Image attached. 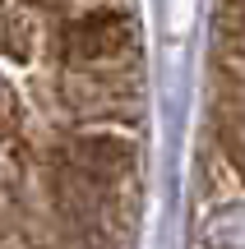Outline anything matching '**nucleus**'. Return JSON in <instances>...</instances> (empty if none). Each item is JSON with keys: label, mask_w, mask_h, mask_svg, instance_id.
Here are the masks:
<instances>
[{"label": "nucleus", "mask_w": 245, "mask_h": 249, "mask_svg": "<svg viewBox=\"0 0 245 249\" xmlns=\"http://www.w3.org/2000/svg\"><path fill=\"white\" fill-rule=\"evenodd\" d=\"M130 42V23L120 14H93L74 28V55H116Z\"/></svg>", "instance_id": "obj_1"}]
</instances>
